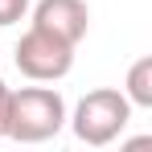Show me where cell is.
<instances>
[{"instance_id":"1","label":"cell","mask_w":152,"mask_h":152,"mask_svg":"<svg viewBox=\"0 0 152 152\" xmlns=\"http://www.w3.org/2000/svg\"><path fill=\"white\" fill-rule=\"evenodd\" d=\"M66 127V99L37 82V86H21L8 99V140L17 144H45Z\"/></svg>"},{"instance_id":"2","label":"cell","mask_w":152,"mask_h":152,"mask_svg":"<svg viewBox=\"0 0 152 152\" xmlns=\"http://www.w3.org/2000/svg\"><path fill=\"white\" fill-rule=\"evenodd\" d=\"M66 119H70V127H74V136L82 140V144L107 148L111 140L124 136L127 119H132V103H127L124 91L99 86V91H86V95L78 99L74 115H66Z\"/></svg>"},{"instance_id":"3","label":"cell","mask_w":152,"mask_h":152,"mask_svg":"<svg viewBox=\"0 0 152 152\" xmlns=\"http://www.w3.org/2000/svg\"><path fill=\"white\" fill-rule=\"evenodd\" d=\"M17 70L29 82H58L74 70V45L29 25V33H21V41H17Z\"/></svg>"},{"instance_id":"4","label":"cell","mask_w":152,"mask_h":152,"mask_svg":"<svg viewBox=\"0 0 152 152\" xmlns=\"http://www.w3.org/2000/svg\"><path fill=\"white\" fill-rule=\"evenodd\" d=\"M33 8V25L53 33V37H62V41H70L78 45L82 37H86V29H91V8H86V0H37V4H29Z\"/></svg>"},{"instance_id":"5","label":"cell","mask_w":152,"mask_h":152,"mask_svg":"<svg viewBox=\"0 0 152 152\" xmlns=\"http://www.w3.org/2000/svg\"><path fill=\"white\" fill-rule=\"evenodd\" d=\"M124 95L132 107H152V58H136L132 70H127Z\"/></svg>"},{"instance_id":"6","label":"cell","mask_w":152,"mask_h":152,"mask_svg":"<svg viewBox=\"0 0 152 152\" xmlns=\"http://www.w3.org/2000/svg\"><path fill=\"white\" fill-rule=\"evenodd\" d=\"M29 4H33V0H0V29H8V25H17V21H25Z\"/></svg>"},{"instance_id":"7","label":"cell","mask_w":152,"mask_h":152,"mask_svg":"<svg viewBox=\"0 0 152 152\" xmlns=\"http://www.w3.org/2000/svg\"><path fill=\"white\" fill-rule=\"evenodd\" d=\"M8 99H12V86L0 82V140H8Z\"/></svg>"}]
</instances>
